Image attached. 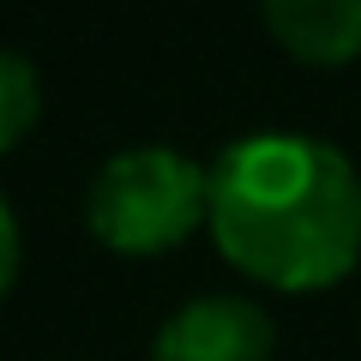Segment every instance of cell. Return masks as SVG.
Instances as JSON below:
<instances>
[{"instance_id":"cell-2","label":"cell","mask_w":361,"mask_h":361,"mask_svg":"<svg viewBox=\"0 0 361 361\" xmlns=\"http://www.w3.org/2000/svg\"><path fill=\"white\" fill-rule=\"evenodd\" d=\"M85 223L115 253H169L199 223H211V169H199L187 151H169V145L115 151L85 193Z\"/></svg>"},{"instance_id":"cell-3","label":"cell","mask_w":361,"mask_h":361,"mask_svg":"<svg viewBox=\"0 0 361 361\" xmlns=\"http://www.w3.org/2000/svg\"><path fill=\"white\" fill-rule=\"evenodd\" d=\"M277 325L247 295H199L163 319L151 361H271Z\"/></svg>"},{"instance_id":"cell-6","label":"cell","mask_w":361,"mask_h":361,"mask_svg":"<svg viewBox=\"0 0 361 361\" xmlns=\"http://www.w3.org/2000/svg\"><path fill=\"white\" fill-rule=\"evenodd\" d=\"M13 277H18V217H13V205L0 199V301L13 289Z\"/></svg>"},{"instance_id":"cell-5","label":"cell","mask_w":361,"mask_h":361,"mask_svg":"<svg viewBox=\"0 0 361 361\" xmlns=\"http://www.w3.org/2000/svg\"><path fill=\"white\" fill-rule=\"evenodd\" d=\"M42 115V85H37V66L25 54L0 49V157L13 151Z\"/></svg>"},{"instance_id":"cell-4","label":"cell","mask_w":361,"mask_h":361,"mask_svg":"<svg viewBox=\"0 0 361 361\" xmlns=\"http://www.w3.org/2000/svg\"><path fill=\"white\" fill-rule=\"evenodd\" d=\"M265 30L307 66H343L361 54V0H259Z\"/></svg>"},{"instance_id":"cell-1","label":"cell","mask_w":361,"mask_h":361,"mask_svg":"<svg viewBox=\"0 0 361 361\" xmlns=\"http://www.w3.org/2000/svg\"><path fill=\"white\" fill-rule=\"evenodd\" d=\"M211 235L265 289H331L361 265V175L325 139L253 133L211 169Z\"/></svg>"}]
</instances>
